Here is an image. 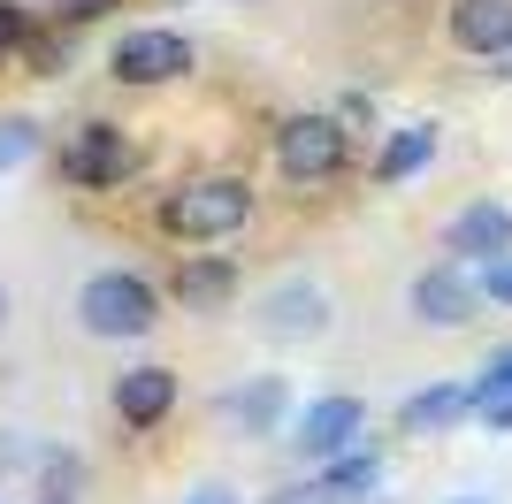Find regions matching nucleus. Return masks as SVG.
<instances>
[{
    "mask_svg": "<svg viewBox=\"0 0 512 504\" xmlns=\"http://www.w3.org/2000/svg\"><path fill=\"white\" fill-rule=\"evenodd\" d=\"M253 184L245 176H230V168H214V176H184L176 191H161V207H153V222H161V237H176V245H222V237H237L245 222H253Z\"/></svg>",
    "mask_w": 512,
    "mask_h": 504,
    "instance_id": "nucleus-1",
    "label": "nucleus"
},
{
    "mask_svg": "<svg viewBox=\"0 0 512 504\" xmlns=\"http://www.w3.org/2000/svg\"><path fill=\"white\" fill-rule=\"evenodd\" d=\"M77 329L100 336V344H138V336L161 329V283L138 268H100L85 275L77 291Z\"/></svg>",
    "mask_w": 512,
    "mask_h": 504,
    "instance_id": "nucleus-2",
    "label": "nucleus"
},
{
    "mask_svg": "<svg viewBox=\"0 0 512 504\" xmlns=\"http://www.w3.org/2000/svg\"><path fill=\"white\" fill-rule=\"evenodd\" d=\"M344 161H352V123H344V115L306 107V115H283V123H276V176L291 191L337 184Z\"/></svg>",
    "mask_w": 512,
    "mask_h": 504,
    "instance_id": "nucleus-3",
    "label": "nucleus"
},
{
    "mask_svg": "<svg viewBox=\"0 0 512 504\" xmlns=\"http://www.w3.org/2000/svg\"><path fill=\"white\" fill-rule=\"evenodd\" d=\"M138 138H130L123 123H107V115H92V123H77L62 138V184L69 191H123L130 176H138Z\"/></svg>",
    "mask_w": 512,
    "mask_h": 504,
    "instance_id": "nucleus-4",
    "label": "nucleus"
},
{
    "mask_svg": "<svg viewBox=\"0 0 512 504\" xmlns=\"http://www.w3.org/2000/svg\"><path fill=\"white\" fill-rule=\"evenodd\" d=\"M192 69H199V46L184 31H169V23H138V31H123L107 46V77L123 92H161V84L192 77Z\"/></svg>",
    "mask_w": 512,
    "mask_h": 504,
    "instance_id": "nucleus-5",
    "label": "nucleus"
},
{
    "mask_svg": "<svg viewBox=\"0 0 512 504\" xmlns=\"http://www.w3.org/2000/svg\"><path fill=\"white\" fill-rule=\"evenodd\" d=\"M283 443H291V459H306V474H314V466H329V459H344V451L367 443V405L352 398V390H321L314 405L291 413Z\"/></svg>",
    "mask_w": 512,
    "mask_h": 504,
    "instance_id": "nucleus-6",
    "label": "nucleus"
},
{
    "mask_svg": "<svg viewBox=\"0 0 512 504\" xmlns=\"http://www.w3.org/2000/svg\"><path fill=\"white\" fill-rule=\"evenodd\" d=\"M253 321H260L268 344H314V336H329L337 306H329V283H314V275H283V283L260 291V314Z\"/></svg>",
    "mask_w": 512,
    "mask_h": 504,
    "instance_id": "nucleus-7",
    "label": "nucleus"
},
{
    "mask_svg": "<svg viewBox=\"0 0 512 504\" xmlns=\"http://www.w3.org/2000/svg\"><path fill=\"white\" fill-rule=\"evenodd\" d=\"M406 306H413L421 329H467V321L482 314V283H474V268H459V260H428V268L413 275Z\"/></svg>",
    "mask_w": 512,
    "mask_h": 504,
    "instance_id": "nucleus-8",
    "label": "nucleus"
},
{
    "mask_svg": "<svg viewBox=\"0 0 512 504\" xmlns=\"http://www.w3.org/2000/svg\"><path fill=\"white\" fill-rule=\"evenodd\" d=\"M505 252H512V207L505 199H467L444 222V260H459V268H490Z\"/></svg>",
    "mask_w": 512,
    "mask_h": 504,
    "instance_id": "nucleus-9",
    "label": "nucleus"
},
{
    "mask_svg": "<svg viewBox=\"0 0 512 504\" xmlns=\"http://www.w3.org/2000/svg\"><path fill=\"white\" fill-rule=\"evenodd\" d=\"M237 291H245V275H237V260L230 252H184L169 268V298L184 306V314H230L237 306Z\"/></svg>",
    "mask_w": 512,
    "mask_h": 504,
    "instance_id": "nucleus-10",
    "label": "nucleus"
},
{
    "mask_svg": "<svg viewBox=\"0 0 512 504\" xmlns=\"http://www.w3.org/2000/svg\"><path fill=\"white\" fill-rule=\"evenodd\" d=\"M107 405H115V420H123L130 436H153V428L176 413V367H161V359L123 367V375H115V390H107Z\"/></svg>",
    "mask_w": 512,
    "mask_h": 504,
    "instance_id": "nucleus-11",
    "label": "nucleus"
},
{
    "mask_svg": "<svg viewBox=\"0 0 512 504\" xmlns=\"http://www.w3.org/2000/svg\"><path fill=\"white\" fill-rule=\"evenodd\" d=\"M467 420H474V382L467 375H436L398 405V428H406V436H459Z\"/></svg>",
    "mask_w": 512,
    "mask_h": 504,
    "instance_id": "nucleus-12",
    "label": "nucleus"
},
{
    "mask_svg": "<svg viewBox=\"0 0 512 504\" xmlns=\"http://www.w3.org/2000/svg\"><path fill=\"white\" fill-rule=\"evenodd\" d=\"M444 153V123H428V115H413V123H398V130H383V146H375V191H398V184H413L428 161Z\"/></svg>",
    "mask_w": 512,
    "mask_h": 504,
    "instance_id": "nucleus-13",
    "label": "nucleus"
},
{
    "mask_svg": "<svg viewBox=\"0 0 512 504\" xmlns=\"http://www.w3.org/2000/svg\"><path fill=\"white\" fill-rule=\"evenodd\" d=\"M444 31H451L459 54H474V62H505L512 54V0H451Z\"/></svg>",
    "mask_w": 512,
    "mask_h": 504,
    "instance_id": "nucleus-14",
    "label": "nucleus"
},
{
    "mask_svg": "<svg viewBox=\"0 0 512 504\" xmlns=\"http://www.w3.org/2000/svg\"><path fill=\"white\" fill-rule=\"evenodd\" d=\"M222 420H230L237 436H283L291 428V382L283 375H245L222 398Z\"/></svg>",
    "mask_w": 512,
    "mask_h": 504,
    "instance_id": "nucleus-15",
    "label": "nucleus"
},
{
    "mask_svg": "<svg viewBox=\"0 0 512 504\" xmlns=\"http://www.w3.org/2000/svg\"><path fill=\"white\" fill-rule=\"evenodd\" d=\"M306 482H314V489H321L329 504H360V497H383V451H375V443H360V451H344V459L314 466Z\"/></svg>",
    "mask_w": 512,
    "mask_h": 504,
    "instance_id": "nucleus-16",
    "label": "nucleus"
},
{
    "mask_svg": "<svg viewBox=\"0 0 512 504\" xmlns=\"http://www.w3.org/2000/svg\"><path fill=\"white\" fill-rule=\"evenodd\" d=\"M39 497H85V451H69V443H39Z\"/></svg>",
    "mask_w": 512,
    "mask_h": 504,
    "instance_id": "nucleus-17",
    "label": "nucleus"
},
{
    "mask_svg": "<svg viewBox=\"0 0 512 504\" xmlns=\"http://www.w3.org/2000/svg\"><path fill=\"white\" fill-rule=\"evenodd\" d=\"M69 54H77V31H69V23H39V31L23 39V54H16V62L31 69V77H62V69H69Z\"/></svg>",
    "mask_w": 512,
    "mask_h": 504,
    "instance_id": "nucleus-18",
    "label": "nucleus"
},
{
    "mask_svg": "<svg viewBox=\"0 0 512 504\" xmlns=\"http://www.w3.org/2000/svg\"><path fill=\"white\" fill-rule=\"evenodd\" d=\"M31 153H39V123L31 115H0V176H16Z\"/></svg>",
    "mask_w": 512,
    "mask_h": 504,
    "instance_id": "nucleus-19",
    "label": "nucleus"
},
{
    "mask_svg": "<svg viewBox=\"0 0 512 504\" xmlns=\"http://www.w3.org/2000/svg\"><path fill=\"white\" fill-rule=\"evenodd\" d=\"M31 31H39V16H31L23 0H0V62H16Z\"/></svg>",
    "mask_w": 512,
    "mask_h": 504,
    "instance_id": "nucleus-20",
    "label": "nucleus"
},
{
    "mask_svg": "<svg viewBox=\"0 0 512 504\" xmlns=\"http://www.w3.org/2000/svg\"><path fill=\"white\" fill-rule=\"evenodd\" d=\"M467 382H474V398H490V390H512V336H505V344H490V359H482Z\"/></svg>",
    "mask_w": 512,
    "mask_h": 504,
    "instance_id": "nucleus-21",
    "label": "nucleus"
},
{
    "mask_svg": "<svg viewBox=\"0 0 512 504\" xmlns=\"http://www.w3.org/2000/svg\"><path fill=\"white\" fill-rule=\"evenodd\" d=\"M474 283H482V306H505L512 314V252L490 260V268H474Z\"/></svg>",
    "mask_w": 512,
    "mask_h": 504,
    "instance_id": "nucleus-22",
    "label": "nucleus"
},
{
    "mask_svg": "<svg viewBox=\"0 0 512 504\" xmlns=\"http://www.w3.org/2000/svg\"><path fill=\"white\" fill-rule=\"evenodd\" d=\"M31 466H39V443L23 428H0V474H31Z\"/></svg>",
    "mask_w": 512,
    "mask_h": 504,
    "instance_id": "nucleus-23",
    "label": "nucleus"
},
{
    "mask_svg": "<svg viewBox=\"0 0 512 504\" xmlns=\"http://www.w3.org/2000/svg\"><path fill=\"white\" fill-rule=\"evenodd\" d=\"M123 0H54V23H69V31H85V23H100V16H115Z\"/></svg>",
    "mask_w": 512,
    "mask_h": 504,
    "instance_id": "nucleus-24",
    "label": "nucleus"
},
{
    "mask_svg": "<svg viewBox=\"0 0 512 504\" xmlns=\"http://www.w3.org/2000/svg\"><path fill=\"white\" fill-rule=\"evenodd\" d=\"M474 420H482L490 436H512V390H490V398H474Z\"/></svg>",
    "mask_w": 512,
    "mask_h": 504,
    "instance_id": "nucleus-25",
    "label": "nucleus"
},
{
    "mask_svg": "<svg viewBox=\"0 0 512 504\" xmlns=\"http://www.w3.org/2000/svg\"><path fill=\"white\" fill-rule=\"evenodd\" d=\"M260 504H329V497H321L314 482H283V489H268Z\"/></svg>",
    "mask_w": 512,
    "mask_h": 504,
    "instance_id": "nucleus-26",
    "label": "nucleus"
},
{
    "mask_svg": "<svg viewBox=\"0 0 512 504\" xmlns=\"http://www.w3.org/2000/svg\"><path fill=\"white\" fill-rule=\"evenodd\" d=\"M184 504H245V497H237L230 482H199V489H192V497H184Z\"/></svg>",
    "mask_w": 512,
    "mask_h": 504,
    "instance_id": "nucleus-27",
    "label": "nucleus"
},
{
    "mask_svg": "<svg viewBox=\"0 0 512 504\" xmlns=\"http://www.w3.org/2000/svg\"><path fill=\"white\" fill-rule=\"evenodd\" d=\"M8 314H16V298H8V283H0V329H8Z\"/></svg>",
    "mask_w": 512,
    "mask_h": 504,
    "instance_id": "nucleus-28",
    "label": "nucleus"
},
{
    "mask_svg": "<svg viewBox=\"0 0 512 504\" xmlns=\"http://www.w3.org/2000/svg\"><path fill=\"white\" fill-rule=\"evenodd\" d=\"M490 77H497V84H512V54H505V62H490Z\"/></svg>",
    "mask_w": 512,
    "mask_h": 504,
    "instance_id": "nucleus-29",
    "label": "nucleus"
},
{
    "mask_svg": "<svg viewBox=\"0 0 512 504\" xmlns=\"http://www.w3.org/2000/svg\"><path fill=\"white\" fill-rule=\"evenodd\" d=\"M444 504H497V497H444Z\"/></svg>",
    "mask_w": 512,
    "mask_h": 504,
    "instance_id": "nucleus-30",
    "label": "nucleus"
},
{
    "mask_svg": "<svg viewBox=\"0 0 512 504\" xmlns=\"http://www.w3.org/2000/svg\"><path fill=\"white\" fill-rule=\"evenodd\" d=\"M39 504H77V497H39Z\"/></svg>",
    "mask_w": 512,
    "mask_h": 504,
    "instance_id": "nucleus-31",
    "label": "nucleus"
},
{
    "mask_svg": "<svg viewBox=\"0 0 512 504\" xmlns=\"http://www.w3.org/2000/svg\"><path fill=\"white\" fill-rule=\"evenodd\" d=\"M360 504H398V497H360Z\"/></svg>",
    "mask_w": 512,
    "mask_h": 504,
    "instance_id": "nucleus-32",
    "label": "nucleus"
}]
</instances>
